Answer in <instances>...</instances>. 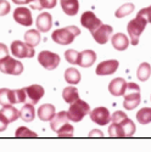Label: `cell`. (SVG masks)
I'll use <instances>...</instances> for the list:
<instances>
[{"instance_id": "obj_1", "label": "cell", "mask_w": 151, "mask_h": 152, "mask_svg": "<svg viewBox=\"0 0 151 152\" xmlns=\"http://www.w3.org/2000/svg\"><path fill=\"white\" fill-rule=\"evenodd\" d=\"M81 34V29L76 26H68L64 28H59L53 32L51 34V39L60 44V45H68L73 43L76 39V37H78Z\"/></svg>"}, {"instance_id": "obj_2", "label": "cell", "mask_w": 151, "mask_h": 152, "mask_svg": "<svg viewBox=\"0 0 151 152\" xmlns=\"http://www.w3.org/2000/svg\"><path fill=\"white\" fill-rule=\"evenodd\" d=\"M124 100H123V107L127 111H132L136 108L140 104V88L135 83H127L124 90Z\"/></svg>"}, {"instance_id": "obj_3", "label": "cell", "mask_w": 151, "mask_h": 152, "mask_svg": "<svg viewBox=\"0 0 151 152\" xmlns=\"http://www.w3.org/2000/svg\"><path fill=\"white\" fill-rule=\"evenodd\" d=\"M88 113H90L89 104L78 99V100H76L74 102L71 104V106H70V108L67 111V116H68L70 121L78 123L88 115Z\"/></svg>"}, {"instance_id": "obj_4", "label": "cell", "mask_w": 151, "mask_h": 152, "mask_svg": "<svg viewBox=\"0 0 151 152\" xmlns=\"http://www.w3.org/2000/svg\"><path fill=\"white\" fill-rule=\"evenodd\" d=\"M146 24H147V22L143 17H140L139 15H136L135 18H133L132 21L128 22V24H127V32L129 34L130 44L132 45H138V44H139V38H140L141 33L145 31Z\"/></svg>"}, {"instance_id": "obj_5", "label": "cell", "mask_w": 151, "mask_h": 152, "mask_svg": "<svg viewBox=\"0 0 151 152\" xmlns=\"http://www.w3.org/2000/svg\"><path fill=\"white\" fill-rule=\"evenodd\" d=\"M0 72H3L5 74L20 75L23 72V65L18 60L6 56L0 60Z\"/></svg>"}, {"instance_id": "obj_6", "label": "cell", "mask_w": 151, "mask_h": 152, "mask_svg": "<svg viewBox=\"0 0 151 152\" xmlns=\"http://www.w3.org/2000/svg\"><path fill=\"white\" fill-rule=\"evenodd\" d=\"M11 53L17 58H32L35 55L34 48L28 45L27 43H22L21 40H15L11 43Z\"/></svg>"}, {"instance_id": "obj_7", "label": "cell", "mask_w": 151, "mask_h": 152, "mask_svg": "<svg viewBox=\"0 0 151 152\" xmlns=\"http://www.w3.org/2000/svg\"><path fill=\"white\" fill-rule=\"evenodd\" d=\"M38 62H39L45 69L53 71L60 65V56L55 53L44 50V51L39 53V55H38Z\"/></svg>"}, {"instance_id": "obj_8", "label": "cell", "mask_w": 151, "mask_h": 152, "mask_svg": "<svg viewBox=\"0 0 151 152\" xmlns=\"http://www.w3.org/2000/svg\"><path fill=\"white\" fill-rule=\"evenodd\" d=\"M113 32V28L111 26H108V24H100V26L94 31L92 32L93 34V38L94 40L97 43V44H106L108 42V39L111 38V34Z\"/></svg>"}, {"instance_id": "obj_9", "label": "cell", "mask_w": 151, "mask_h": 152, "mask_svg": "<svg viewBox=\"0 0 151 152\" xmlns=\"http://www.w3.org/2000/svg\"><path fill=\"white\" fill-rule=\"evenodd\" d=\"M90 119L99 125H106L111 122L110 111L106 107H96L90 111Z\"/></svg>"}, {"instance_id": "obj_10", "label": "cell", "mask_w": 151, "mask_h": 152, "mask_svg": "<svg viewBox=\"0 0 151 152\" xmlns=\"http://www.w3.org/2000/svg\"><path fill=\"white\" fill-rule=\"evenodd\" d=\"M24 90H26V96H27L28 102L32 105H35V104L39 102V100L45 94L44 88L42 85H38V84L29 85L27 88H24Z\"/></svg>"}, {"instance_id": "obj_11", "label": "cell", "mask_w": 151, "mask_h": 152, "mask_svg": "<svg viewBox=\"0 0 151 152\" xmlns=\"http://www.w3.org/2000/svg\"><path fill=\"white\" fill-rule=\"evenodd\" d=\"M14 20L22 26H31L33 23V18H32V14L28 7H23V6H18L15 11H14Z\"/></svg>"}, {"instance_id": "obj_12", "label": "cell", "mask_w": 151, "mask_h": 152, "mask_svg": "<svg viewBox=\"0 0 151 152\" xmlns=\"http://www.w3.org/2000/svg\"><path fill=\"white\" fill-rule=\"evenodd\" d=\"M118 66H119V62L117 60L103 61L97 65V67L95 69V73L97 75H110V74H113L117 71Z\"/></svg>"}, {"instance_id": "obj_13", "label": "cell", "mask_w": 151, "mask_h": 152, "mask_svg": "<svg viewBox=\"0 0 151 152\" xmlns=\"http://www.w3.org/2000/svg\"><path fill=\"white\" fill-rule=\"evenodd\" d=\"M81 23H82V26H83L84 28L89 29L90 32H94L103 22L95 16L94 12H92V11H85L84 14L82 15V17H81Z\"/></svg>"}, {"instance_id": "obj_14", "label": "cell", "mask_w": 151, "mask_h": 152, "mask_svg": "<svg viewBox=\"0 0 151 152\" xmlns=\"http://www.w3.org/2000/svg\"><path fill=\"white\" fill-rule=\"evenodd\" d=\"M95 61H96V54L93 50H84L78 55L77 65H79L83 68H86V67H92Z\"/></svg>"}, {"instance_id": "obj_15", "label": "cell", "mask_w": 151, "mask_h": 152, "mask_svg": "<svg viewBox=\"0 0 151 152\" xmlns=\"http://www.w3.org/2000/svg\"><path fill=\"white\" fill-rule=\"evenodd\" d=\"M35 24H37V28L39 29V32L46 33L50 31V28L53 26V17L49 12H43V14H40L37 17Z\"/></svg>"}, {"instance_id": "obj_16", "label": "cell", "mask_w": 151, "mask_h": 152, "mask_svg": "<svg viewBox=\"0 0 151 152\" xmlns=\"http://www.w3.org/2000/svg\"><path fill=\"white\" fill-rule=\"evenodd\" d=\"M125 85H127V82L123 78H115L108 84V91L113 96H123L124 90H125Z\"/></svg>"}, {"instance_id": "obj_17", "label": "cell", "mask_w": 151, "mask_h": 152, "mask_svg": "<svg viewBox=\"0 0 151 152\" xmlns=\"http://www.w3.org/2000/svg\"><path fill=\"white\" fill-rule=\"evenodd\" d=\"M111 43H112V46L116 50H118V51H124V50H127V48L129 46L130 40L128 39V37L125 34L116 33L111 38Z\"/></svg>"}, {"instance_id": "obj_18", "label": "cell", "mask_w": 151, "mask_h": 152, "mask_svg": "<svg viewBox=\"0 0 151 152\" xmlns=\"http://www.w3.org/2000/svg\"><path fill=\"white\" fill-rule=\"evenodd\" d=\"M55 106L51 105V104H44L39 107V110H38V117H39L40 121L43 122H49L51 121L53 117L55 116Z\"/></svg>"}, {"instance_id": "obj_19", "label": "cell", "mask_w": 151, "mask_h": 152, "mask_svg": "<svg viewBox=\"0 0 151 152\" xmlns=\"http://www.w3.org/2000/svg\"><path fill=\"white\" fill-rule=\"evenodd\" d=\"M61 7L64 12L68 16H74L78 14L79 10V1L78 0H60Z\"/></svg>"}, {"instance_id": "obj_20", "label": "cell", "mask_w": 151, "mask_h": 152, "mask_svg": "<svg viewBox=\"0 0 151 152\" xmlns=\"http://www.w3.org/2000/svg\"><path fill=\"white\" fill-rule=\"evenodd\" d=\"M68 116H67V112L65 111H61L59 113H55V116L53 117V119L50 121V126H51V129L56 133L62 125L68 123Z\"/></svg>"}, {"instance_id": "obj_21", "label": "cell", "mask_w": 151, "mask_h": 152, "mask_svg": "<svg viewBox=\"0 0 151 152\" xmlns=\"http://www.w3.org/2000/svg\"><path fill=\"white\" fill-rule=\"evenodd\" d=\"M0 115H3V117L9 123H12L20 118V111L12 105H9V106H3V108L0 110Z\"/></svg>"}, {"instance_id": "obj_22", "label": "cell", "mask_w": 151, "mask_h": 152, "mask_svg": "<svg viewBox=\"0 0 151 152\" xmlns=\"http://www.w3.org/2000/svg\"><path fill=\"white\" fill-rule=\"evenodd\" d=\"M57 4V0H31L29 6L33 10H43V9H53Z\"/></svg>"}, {"instance_id": "obj_23", "label": "cell", "mask_w": 151, "mask_h": 152, "mask_svg": "<svg viewBox=\"0 0 151 152\" xmlns=\"http://www.w3.org/2000/svg\"><path fill=\"white\" fill-rule=\"evenodd\" d=\"M35 117V110L34 105L32 104H26L21 110H20V118L24 122H32Z\"/></svg>"}, {"instance_id": "obj_24", "label": "cell", "mask_w": 151, "mask_h": 152, "mask_svg": "<svg viewBox=\"0 0 151 152\" xmlns=\"http://www.w3.org/2000/svg\"><path fill=\"white\" fill-rule=\"evenodd\" d=\"M62 97H64L65 102L67 104H72L76 100L79 99V93H78V89L74 86H67L62 91Z\"/></svg>"}, {"instance_id": "obj_25", "label": "cell", "mask_w": 151, "mask_h": 152, "mask_svg": "<svg viewBox=\"0 0 151 152\" xmlns=\"http://www.w3.org/2000/svg\"><path fill=\"white\" fill-rule=\"evenodd\" d=\"M24 42H26L28 45L35 48L37 45H39L40 43V34L39 31L37 29H29L24 33Z\"/></svg>"}, {"instance_id": "obj_26", "label": "cell", "mask_w": 151, "mask_h": 152, "mask_svg": "<svg viewBox=\"0 0 151 152\" xmlns=\"http://www.w3.org/2000/svg\"><path fill=\"white\" fill-rule=\"evenodd\" d=\"M81 73L78 69H76V68H67L65 71V79L68 84H72V85H76V84H78L81 82Z\"/></svg>"}, {"instance_id": "obj_27", "label": "cell", "mask_w": 151, "mask_h": 152, "mask_svg": "<svg viewBox=\"0 0 151 152\" xmlns=\"http://www.w3.org/2000/svg\"><path fill=\"white\" fill-rule=\"evenodd\" d=\"M151 75V66L147 62H143L141 65L138 67L136 71V77L140 82H146Z\"/></svg>"}, {"instance_id": "obj_28", "label": "cell", "mask_w": 151, "mask_h": 152, "mask_svg": "<svg viewBox=\"0 0 151 152\" xmlns=\"http://www.w3.org/2000/svg\"><path fill=\"white\" fill-rule=\"evenodd\" d=\"M116 124H119L122 126V129H123V132L125 134V137H129V136L134 135V133H135V124L128 117L124 118L121 122H118V123H116Z\"/></svg>"}, {"instance_id": "obj_29", "label": "cell", "mask_w": 151, "mask_h": 152, "mask_svg": "<svg viewBox=\"0 0 151 152\" xmlns=\"http://www.w3.org/2000/svg\"><path fill=\"white\" fill-rule=\"evenodd\" d=\"M136 121L140 124L151 123V107H143L136 112Z\"/></svg>"}, {"instance_id": "obj_30", "label": "cell", "mask_w": 151, "mask_h": 152, "mask_svg": "<svg viewBox=\"0 0 151 152\" xmlns=\"http://www.w3.org/2000/svg\"><path fill=\"white\" fill-rule=\"evenodd\" d=\"M133 11H134V5L130 4V3H127V4H123L119 9L116 10L115 16H116L117 18H122V17H125V16L130 15Z\"/></svg>"}, {"instance_id": "obj_31", "label": "cell", "mask_w": 151, "mask_h": 152, "mask_svg": "<svg viewBox=\"0 0 151 152\" xmlns=\"http://www.w3.org/2000/svg\"><path fill=\"white\" fill-rule=\"evenodd\" d=\"M108 135L111 137H125V134L122 129V126L119 124L112 123L108 128Z\"/></svg>"}, {"instance_id": "obj_32", "label": "cell", "mask_w": 151, "mask_h": 152, "mask_svg": "<svg viewBox=\"0 0 151 152\" xmlns=\"http://www.w3.org/2000/svg\"><path fill=\"white\" fill-rule=\"evenodd\" d=\"M73 130H74L73 125H71L70 123H66V124L62 125L56 133L60 137H72L73 136Z\"/></svg>"}, {"instance_id": "obj_33", "label": "cell", "mask_w": 151, "mask_h": 152, "mask_svg": "<svg viewBox=\"0 0 151 152\" xmlns=\"http://www.w3.org/2000/svg\"><path fill=\"white\" fill-rule=\"evenodd\" d=\"M15 135L17 137H38V134L37 133L32 132L31 129L26 128V126H18Z\"/></svg>"}, {"instance_id": "obj_34", "label": "cell", "mask_w": 151, "mask_h": 152, "mask_svg": "<svg viewBox=\"0 0 151 152\" xmlns=\"http://www.w3.org/2000/svg\"><path fill=\"white\" fill-rule=\"evenodd\" d=\"M78 55L79 53L78 51H76V50L73 49H70L67 50V51H65V58L67 62L72 63V65H77V62H78Z\"/></svg>"}, {"instance_id": "obj_35", "label": "cell", "mask_w": 151, "mask_h": 152, "mask_svg": "<svg viewBox=\"0 0 151 152\" xmlns=\"http://www.w3.org/2000/svg\"><path fill=\"white\" fill-rule=\"evenodd\" d=\"M0 105H3V106H9V105H11L10 89H6V88H3V89H0Z\"/></svg>"}, {"instance_id": "obj_36", "label": "cell", "mask_w": 151, "mask_h": 152, "mask_svg": "<svg viewBox=\"0 0 151 152\" xmlns=\"http://www.w3.org/2000/svg\"><path fill=\"white\" fill-rule=\"evenodd\" d=\"M138 15H139L140 17H143L147 23H151V6L141 9L139 12H138Z\"/></svg>"}, {"instance_id": "obj_37", "label": "cell", "mask_w": 151, "mask_h": 152, "mask_svg": "<svg viewBox=\"0 0 151 152\" xmlns=\"http://www.w3.org/2000/svg\"><path fill=\"white\" fill-rule=\"evenodd\" d=\"M11 10L10 3L6 1V0H0V16H5L7 15Z\"/></svg>"}, {"instance_id": "obj_38", "label": "cell", "mask_w": 151, "mask_h": 152, "mask_svg": "<svg viewBox=\"0 0 151 152\" xmlns=\"http://www.w3.org/2000/svg\"><path fill=\"white\" fill-rule=\"evenodd\" d=\"M6 56H9V49H7V46L5 44L0 43V60L6 57Z\"/></svg>"}, {"instance_id": "obj_39", "label": "cell", "mask_w": 151, "mask_h": 152, "mask_svg": "<svg viewBox=\"0 0 151 152\" xmlns=\"http://www.w3.org/2000/svg\"><path fill=\"white\" fill-rule=\"evenodd\" d=\"M9 122L3 117V115H0V132H5L7 128Z\"/></svg>"}, {"instance_id": "obj_40", "label": "cell", "mask_w": 151, "mask_h": 152, "mask_svg": "<svg viewBox=\"0 0 151 152\" xmlns=\"http://www.w3.org/2000/svg\"><path fill=\"white\" fill-rule=\"evenodd\" d=\"M31 0H12V3L16 5H24V4H29Z\"/></svg>"}]
</instances>
